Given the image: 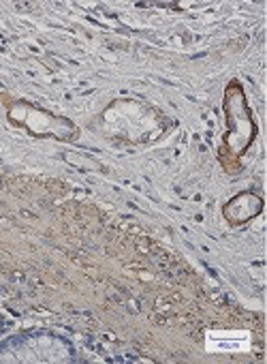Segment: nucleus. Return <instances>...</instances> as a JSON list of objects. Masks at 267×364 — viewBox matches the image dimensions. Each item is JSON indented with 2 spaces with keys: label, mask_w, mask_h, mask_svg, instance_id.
Here are the masks:
<instances>
[{
  "label": "nucleus",
  "mask_w": 267,
  "mask_h": 364,
  "mask_svg": "<svg viewBox=\"0 0 267 364\" xmlns=\"http://www.w3.org/2000/svg\"><path fill=\"white\" fill-rule=\"evenodd\" d=\"M235 97L233 92H229L227 97V118H229V127H231V135L227 137L231 150L235 152H244V148L250 144L252 135H254V124L250 120V114H248V107L239 95V90L235 88Z\"/></svg>",
  "instance_id": "1"
},
{
  "label": "nucleus",
  "mask_w": 267,
  "mask_h": 364,
  "mask_svg": "<svg viewBox=\"0 0 267 364\" xmlns=\"http://www.w3.org/2000/svg\"><path fill=\"white\" fill-rule=\"evenodd\" d=\"M11 118L16 122H20V124L28 127L33 133H39V135H58V137H62V133H60L62 127L73 129L71 122H67L65 118H56V116H52L48 112L35 109L31 105H24V103L16 105L11 109Z\"/></svg>",
  "instance_id": "2"
},
{
  "label": "nucleus",
  "mask_w": 267,
  "mask_h": 364,
  "mask_svg": "<svg viewBox=\"0 0 267 364\" xmlns=\"http://www.w3.org/2000/svg\"><path fill=\"white\" fill-rule=\"evenodd\" d=\"M248 332H209L207 349L209 351H239L248 347Z\"/></svg>",
  "instance_id": "3"
}]
</instances>
